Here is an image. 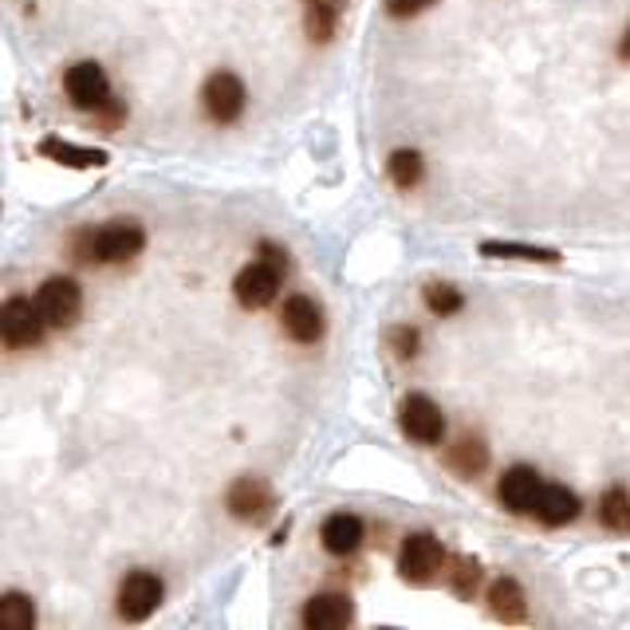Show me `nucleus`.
Wrapping results in <instances>:
<instances>
[{"label": "nucleus", "instance_id": "13", "mask_svg": "<svg viewBox=\"0 0 630 630\" xmlns=\"http://www.w3.org/2000/svg\"><path fill=\"white\" fill-rule=\"evenodd\" d=\"M532 517H536L540 524H548V528L571 524V520L579 517V496L571 493V489H564V485H544L540 489L536 508H532Z\"/></svg>", "mask_w": 630, "mask_h": 630}, {"label": "nucleus", "instance_id": "26", "mask_svg": "<svg viewBox=\"0 0 630 630\" xmlns=\"http://www.w3.org/2000/svg\"><path fill=\"white\" fill-rule=\"evenodd\" d=\"M391 343H394V355H403V359H413V355H418V331L413 328H394Z\"/></svg>", "mask_w": 630, "mask_h": 630}, {"label": "nucleus", "instance_id": "21", "mask_svg": "<svg viewBox=\"0 0 630 630\" xmlns=\"http://www.w3.org/2000/svg\"><path fill=\"white\" fill-rule=\"evenodd\" d=\"M485 257H508V260H540V264H556V248H536V245H512V240H485L481 245Z\"/></svg>", "mask_w": 630, "mask_h": 630}, {"label": "nucleus", "instance_id": "17", "mask_svg": "<svg viewBox=\"0 0 630 630\" xmlns=\"http://www.w3.org/2000/svg\"><path fill=\"white\" fill-rule=\"evenodd\" d=\"M40 155L52 158L60 165H72V170H95V165H107L103 150H87V146H72L63 138H44L40 143Z\"/></svg>", "mask_w": 630, "mask_h": 630}, {"label": "nucleus", "instance_id": "4", "mask_svg": "<svg viewBox=\"0 0 630 630\" xmlns=\"http://www.w3.org/2000/svg\"><path fill=\"white\" fill-rule=\"evenodd\" d=\"M442 564H445V552L434 532H413V536L403 540V556H398L403 579H410V583H430V579L442 571Z\"/></svg>", "mask_w": 630, "mask_h": 630}, {"label": "nucleus", "instance_id": "2", "mask_svg": "<svg viewBox=\"0 0 630 630\" xmlns=\"http://www.w3.org/2000/svg\"><path fill=\"white\" fill-rule=\"evenodd\" d=\"M36 308L48 320V328H72L83 311V288L72 276L44 280L40 292H36Z\"/></svg>", "mask_w": 630, "mask_h": 630}, {"label": "nucleus", "instance_id": "24", "mask_svg": "<svg viewBox=\"0 0 630 630\" xmlns=\"http://www.w3.org/2000/svg\"><path fill=\"white\" fill-rule=\"evenodd\" d=\"M391 177L398 189L418 186V177H422V158L413 155V150H398V155L391 158Z\"/></svg>", "mask_w": 630, "mask_h": 630}, {"label": "nucleus", "instance_id": "23", "mask_svg": "<svg viewBox=\"0 0 630 630\" xmlns=\"http://www.w3.org/2000/svg\"><path fill=\"white\" fill-rule=\"evenodd\" d=\"M425 308L434 311V316H457V311L466 308V296L454 284H430L425 288Z\"/></svg>", "mask_w": 630, "mask_h": 630}, {"label": "nucleus", "instance_id": "3", "mask_svg": "<svg viewBox=\"0 0 630 630\" xmlns=\"http://www.w3.org/2000/svg\"><path fill=\"white\" fill-rule=\"evenodd\" d=\"M201 103H206V114L213 123H237L240 114H245V83L240 75L233 72H218L206 79V91H201Z\"/></svg>", "mask_w": 630, "mask_h": 630}, {"label": "nucleus", "instance_id": "1", "mask_svg": "<svg viewBox=\"0 0 630 630\" xmlns=\"http://www.w3.org/2000/svg\"><path fill=\"white\" fill-rule=\"evenodd\" d=\"M143 245H146V233L135 218H114V221H107V225L95 228V233L91 228H83L79 237L72 240L75 257L99 260V264H119V260L138 257Z\"/></svg>", "mask_w": 630, "mask_h": 630}, {"label": "nucleus", "instance_id": "5", "mask_svg": "<svg viewBox=\"0 0 630 630\" xmlns=\"http://www.w3.org/2000/svg\"><path fill=\"white\" fill-rule=\"evenodd\" d=\"M162 603V579L155 571H131L119 588V615L126 622H143L155 615V607Z\"/></svg>", "mask_w": 630, "mask_h": 630}, {"label": "nucleus", "instance_id": "25", "mask_svg": "<svg viewBox=\"0 0 630 630\" xmlns=\"http://www.w3.org/2000/svg\"><path fill=\"white\" fill-rule=\"evenodd\" d=\"M477 579H481V571H477V559H457V571H454V591L457 595H473Z\"/></svg>", "mask_w": 630, "mask_h": 630}, {"label": "nucleus", "instance_id": "6", "mask_svg": "<svg viewBox=\"0 0 630 630\" xmlns=\"http://www.w3.org/2000/svg\"><path fill=\"white\" fill-rule=\"evenodd\" d=\"M44 328H48V320L40 316L36 304H28L24 296L4 300L0 331H4V343H9V347H36V343L44 339Z\"/></svg>", "mask_w": 630, "mask_h": 630}, {"label": "nucleus", "instance_id": "9", "mask_svg": "<svg viewBox=\"0 0 630 630\" xmlns=\"http://www.w3.org/2000/svg\"><path fill=\"white\" fill-rule=\"evenodd\" d=\"M398 422H403V434L413 437L418 445H437L445 437V418L425 394H410L398 410Z\"/></svg>", "mask_w": 630, "mask_h": 630}, {"label": "nucleus", "instance_id": "8", "mask_svg": "<svg viewBox=\"0 0 630 630\" xmlns=\"http://www.w3.org/2000/svg\"><path fill=\"white\" fill-rule=\"evenodd\" d=\"M228 512L237 520H248V524H260V520L272 517V508H276V496H272V489L260 481V477H240V481H233V489H228L225 496Z\"/></svg>", "mask_w": 630, "mask_h": 630}, {"label": "nucleus", "instance_id": "7", "mask_svg": "<svg viewBox=\"0 0 630 630\" xmlns=\"http://www.w3.org/2000/svg\"><path fill=\"white\" fill-rule=\"evenodd\" d=\"M280 276H284V269H276V264H269V260H257V264L240 269L237 284H233L237 304L240 308H248V311L269 308V304L276 300V292H280Z\"/></svg>", "mask_w": 630, "mask_h": 630}, {"label": "nucleus", "instance_id": "16", "mask_svg": "<svg viewBox=\"0 0 630 630\" xmlns=\"http://www.w3.org/2000/svg\"><path fill=\"white\" fill-rule=\"evenodd\" d=\"M343 0H304V28L316 44H328L339 28Z\"/></svg>", "mask_w": 630, "mask_h": 630}, {"label": "nucleus", "instance_id": "10", "mask_svg": "<svg viewBox=\"0 0 630 630\" xmlns=\"http://www.w3.org/2000/svg\"><path fill=\"white\" fill-rule=\"evenodd\" d=\"M63 87H67V95H72L75 107H91V111L107 107V99H111V83H107L103 67L91 63V60L72 63L67 75H63Z\"/></svg>", "mask_w": 630, "mask_h": 630}, {"label": "nucleus", "instance_id": "20", "mask_svg": "<svg viewBox=\"0 0 630 630\" xmlns=\"http://www.w3.org/2000/svg\"><path fill=\"white\" fill-rule=\"evenodd\" d=\"M600 520H603V528L627 536L630 532V496H627V489H607V493L600 496Z\"/></svg>", "mask_w": 630, "mask_h": 630}, {"label": "nucleus", "instance_id": "19", "mask_svg": "<svg viewBox=\"0 0 630 630\" xmlns=\"http://www.w3.org/2000/svg\"><path fill=\"white\" fill-rule=\"evenodd\" d=\"M449 466L457 469L461 477H477L485 473L489 466V445L481 437H461V442L449 449Z\"/></svg>", "mask_w": 630, "mask_h": 630}, {"label": "nucleus", "instance_id": "18", "mask_svg": "<svg viewBox=\"0 0 630 630\" xmlns=\"http://www.w3.org/2000/svg\"><path fill=\"white\" fill-rule=\"evenodd\" d=\"M489 603H493V615H501L505 622L524 619V591H520L517 579H496L493 591H489Z\"/></svg>", "mask_w": 630, "mask_h": 630}, {"label": "nucleus", "instance_id": "27", "mask_svg": "<svg viewBox=\"0 0 630 630\" xmlns=\"http://www.w3.org/2000/svg\"><path fill=\"white\" fill-rule=\"evenodd\" d=\"M430 4H437V0H386V12H391V16H398V21H406V16H418V12H425Z\"/></svg>", "mask_w": 630, "mask_h": 630}, {"label": "nucleus", "instance_id": "11", "mask_svg": "<svg viewBox=\"0 0 630 630\" xmlns=\"http://www.w3.org/2000/svg\"><path fill=\"white\" fill-rule=\"evenodd\" d=\"M280 323L288 331V339L296 343H316L323 335V311L311 296H288L284 311H280Z\"/></svg>", "mask_w": 630, "mask_h": 630}, {"label": "nucleus", "instance_id": "14", "mask_svg": "<svg viewBox=\"0 0 630 630\" xmlns=\"http://www.w3.org/2000/svg\"><path fill=\"white\" fill-rule=\"evenodd\" d=\"M351 619H355L351 600H347V595H335V591L316 595V600H308V607H304V627H316V630L347 627Z\"/></svg>", "mask_w": 630, "mask_h": 630}, {"label": "nucleus", "instance_id": "28", "mask_svg": "<svg viewBox=\"0 0 630 630\" xmlns=\"http://www.w3.org/2000/svg\"><path fill=\"white\" fill-rule=\"evenodd\" d=\"M619 52H622V60H630V28H627V36H622Z\"/></svg>", "mask_w": 630, "mask_h": 630}, {"label": "nucleus", "instance_id": "15", "mask_svg": "<svg viewBox=\"0 0 630 630\" xmlns=\"http://www.w3.org/2000/svg\"><path fill=\"white\" fill-rule=\"evenodd\" d=\"M320 540L331 556H351L362 544V520L355 512H331L320 528Z\"/></svg>", "mask_w": 630, "mask_h": 630}, {"label": "nucleus", "instance_id": "22", "mask_svg": "<svg viewBox=\"0 0 630 630\" xmlns=\"http://www.w3.org/2000/svg\"><path fill=\"white\" fill-rule=\"evenodd\" d=\"M36 622V610H32V600L21 595V591H9L0 600V627L4 630H28Z\"/></svg>", "mask_w": 630, "mask_h": 630}, {"label": "nucleus", "instance_id": "12", "mask_svg": "<svg viewBox=\"0 0 630 630\" xmlns=\"http://www.w3.org/2000/svg\"><path fill=\"white\" fill-rule=\"evenodd\" d=\"M540 489H544V481L536 477V469L528 466H512L501 477V501H505L508 512H532L540 501Z\"/></svg>", "mask_w": 630, "mask_h": 630}]
</instances>
